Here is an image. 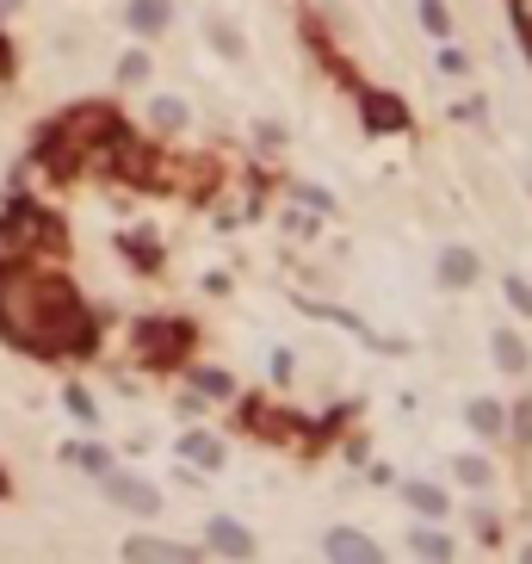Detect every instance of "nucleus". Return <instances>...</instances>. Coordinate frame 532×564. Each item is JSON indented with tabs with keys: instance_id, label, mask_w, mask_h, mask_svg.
Here are the masks:
<instances>
[{
	"instance_id": "8",
	"label": "nucleus",
	"mask_w": 532,
	"mask_h": 564,
	"mask_svg": "<svg viewBox=\"0 0 532 564\" xmlns=\"http://www.w3.org/2000/svg\"><path fill=\"white\" fill-rule=\"evenodd\" d=\"M471 429H476V434H495V429H501V409H495L489 397H483V404H471Z\"/></svg>"
},
{
	"instance_id": "3",
	"label": "nucleus",
	"mask_w": 532,
	"mask_h": 564,
	"mask_svg": "<svg viewBox=\"0 0 532 564\" xmlns=\"http://www.w3.org/2000/svg\"><path fill=\"white\" fill-rule=\"evenodd\" d=\"M439 279H446V286H471V279H476V254L471 249H452L446 261H439Z\"/></svg>"
},
{
	"instance_id": "13",
	"label": "nucleus",
	"mask_w": 532,
	"mask_h": 564,
	"mask_svg": "<svg viewBox=\"0 0 532 564\" xmlns=\"http://www.w3.org/2000/svg\"><path fill=\"white\" fill-rule=\"evenodd\" d=\"M415 503L427 508V515H439V508H446V496H439V490H427V484H421V490H415Z\"/></svg>"
},
{
	"instance_id": "1",
	"label": "nucleus",
	"mask_w": 532,
	"mask_h": 564,
	"mask_svg": "<svg viewBox=\"0 0 532 564\" xmlns=\"http://www.w3.org/2000/svg\"><path fill=\"white\" fill-rule=\"evenodd\" d=\"M106 490H112L124 508H136V515H155V508H161V496H155L149 484H136V478H106Z\"/></svg>"
},
{
	"instance_id": "12",
	"label": "nucleus",
	"mask_w": 532,
	"mask_h": 564,
	"mask_svg": "<svg viewBox=\"0 0 532 564\" xmlns=\"http://www.w3.org/2000/svg\"><path fill=\"white\" fill-rule=\"evenodd\" d=\"M180 118H186V106H180V99H161V106H155V124H180Z\"/></svg>"
},
{
	"instance_id": "15",
	"label": "nucleus",
	"mask_w": 532,
	"mask_h": 564,
	"mask_svg": "<svg viewBox=\"0 0 532 564\" xmlns=\"http://www.w3.org/2000/svg\"><path fill=\"white\" fill-rule=\"evenodd\" d=\"M118 75H124V81H143V75H149V62H143V57H124V69H118Z\"/></svg>"
},
{
	"instance_id": "6",
	"label": "nucleus",
	"mask_w": 532,
	"mask_h": 564,
	"mask_svg": "<svg viewBox=\"0 0 532 564\" xmlns=\"http://www.w3.org/2000/svg\"><path fill=\"white\" fill-rule=\"evenodd\" d=\"M210 545H217V552H235V559H242V552H247V533H242V527H229V521H217V527H210Z\"/></svg>"
},
{
	"instance_id": "14",
	"label": "nucleus",
	"mask_w": 532,
	"mask_h": 564,
	"mask_svg": "<svg viewBox=\"0 0 532 564\" xmlns=\"http://www.w3.org/2000/svg\"><path fill=\"white\" fill-rule=\"evenodd\" d=\"M458 471H464V484H483V478H489V466H483V459H464Z\"/></svg>"
},
{
	"instance_id": "2",
	"label": "nucleus",
	"mask_w": 532,
	"mask_h": 564,
	"mask_svg": "<svg viewBox=\"0 0 532 564\" xmlns=\"http://www.w3.org/2000/svg\"><path fill=\"white\" fill-rule=\"evenodd\" d=\"M168 0H131V13H124V20H131V32H161V25H168Z\"/></svg>"
},
{
	"instance_id": "7",
	"label": "nucleus",
	"mask_w": 532,
	"mask_h": 564,
	"mask_svg": "<svg viewBox=\"0 0 532 564\" xmlns=\"http://www.w3.org/2000/svg\"><path fill=\"white\" fill-rule=\"evenodd\" d=\"M495 360H501L508 372H527V348H520L513 335H495Z\"/></svg>"
},
{
	"instance_id": "9",
	"label": "nucleus",
	"mask_w": 532,
	"mask_h": 564,
	"mask_svg": "<svg viewBox=\"0 0 532 564\" xmlns=\"http://www.w3.org/2000/svg\"><path fill=\"white\" fill-rule=\"evenodd\" d=\"M186 453L198 459V466H217V459H223V453H217V441H205V434H192V441H186Z\"/></svg>"
},
{
	"instance_id": "10",
	"label": "nucleus",
	"mask_w": 532,
	"mask_h": 564,
	"mask_svg": "<svg viewBox=\"0 0 532 564\" xmlns=\"http://www.w3.org/2000/svg\"><path fill=\"white\" fill-rule=\"evenodd\" d=\"M415 552H421V559H446V552H452V545L439 540V533H415Z\"/></svg>"
},
{
	"instance_id": "16",
	"label": "nucleus",
	"mask_w": 532,
	"mask_h": 564,
	"mask_svg": "<svg viewBox=\"0 0 532 564\" xmlns=\"http://www.w3.org/2000/svg\"><path fill=\"white\" fill-rule=\"evenodd\" d=\"M508 298L520 304V311H532V286H520V279H508Z\"/></svg>"
},
{
	"instance_id": "4",
	"label": "nucleus",
	"mask_w": 532,
	"mask_h": 564,
	"mask_svg": "<svg viewBox=\"0 0 532 564\" xmlns=\"http://www.w3.org/2000/svg\"><path fill=\"white\" fill-rule=\"evenodd\" d=\"M131 559H173V564H186L192 545H173V540H131Z\"/></svg>"
},
{
	"instance_id": "5",
	"label": "nucleus",
	"mask_w": 532,
	"mask_h": 564,
	"mask_svg": "<svg viewBox=\"0 0 532 564\" xmlns=\"http://www.w3.org/2000/svg\"><path fill=\"white\" fill-rule=\"evenodd\" d=\"M328 552L335 559H378V545L360 540V533H328Z\"/></svg>"
},
{
	"instance_id": "11",
	"label": "nucleus",
	"mask_w": 532,
	"mask_h": 564,
	"mask_svg": "<svg viewBox=\"0 0 532 564\" xmlns=\"http://www.w3.org/2000/svg\"><path fill=\"white\" fill-rule=\"evenodd\" d=\"M421 20H427V32H446V7H439V0H421Z\"/></svg>"
}]
</instances>
